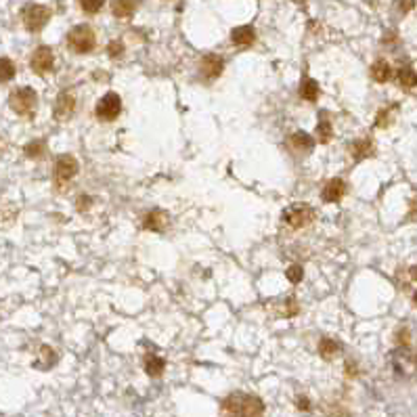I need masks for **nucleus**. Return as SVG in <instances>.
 <instances>
[{
    "instance_id": "27",
    "label": "nucleus",
    "mask_w": 417,
    "mask_h": 417,
    "mask_svg": "<svg viewBox=\"0 0 417 417\" xmlns=\"http://www.w3.org/2000/svg\"><path fill=\"white\" fill-rule=\"evenodd\" d=\"M40 149H43V143H34V145L28 149V153H30V155H38V153H40Z\"/></svg>"
},
{
    "instance_id": "5",
    "label": "nucleus",
    "mask_w": 417,
    "mask_h": 417,
    "mask_svg": "<svg viewBox=\"0 0 417 417\" xmlns=\"http://www.w3.org/2000/svg\"><path fill=\"white\" fill-rule=\"evenodd\" d=\"M78 174V160L74 155H59L55 164V183L65 187Z\"/></svg>"
},
{
    "instance_id": "23",
    "label": "nucleus",
    "mask_w": 417,
    "mask_h": 417,
    "mask_svg": "<svg viewBox=\"0 0 417 417\" xmlns=\"http://www.w3.org/2000/svg\"><path fill=\"white\" fill-rule=\"evenodd\" d=\"M319 350H321V355H323L325 359H329V357H333L338 352V344L333 340H321Z\"/></svg>"
},
{
    "instance_id": "18",
    "label": "nucleus",
    "mask_w": 417,
    "mask_h": 417,
    "mask_svg": "<svg viewBox=\"0 0 417 417\" xmlns=\"http://www.w3.org/2000/svg\"><path fill=\"white\" fill-rule=\"evenodd\" d=\"M371 76H373V80H377V82H386V80L390 78V67H388V63H386V61H377V63L371 67Z\"/></svg>"
},
{
    "instance_id": "9",
    "label": "nucleus",
    "mask_w": 417,
    "mask_h": 417,
    "mask_svg": "<svg viewBox=\"0 0 417 417\" xmlns=\"http://www.w3.org/2000/svg\"><path fill=\"white\" fill-rule=\"evenodd\" d=\"M48 17H50V11H48L47 6H38V4H34V6L26 9V26H28L32 32L43 30V28H45V23L48 21Z\"/></svg>"
},
{
    "instance_id": "4",
    "label": "nucleus",
    "mask_w": 417,
    "mask_h": 417,
    "mask_svg": "<svg viewBox=\"0 0 417 417\" xmlns=\"http://www.w3.org/2000/svg\"><path fill=\"white\" fill-rule=\"evenodd\" d=\"M120 111H122V99L116 93L103 94V99L96 103V109H94L101 122H113L120 116Z\"/></svg>"
},
{
    "instance_id": "24",
    "label": "nucleus",
    "mask_w": 417,
    "mask_h": 417,
    "mask_svg": "<svg viewBox=\"0 0 417 417\" xmlns=\"http://www.w3.org/2000/svg\"><path fill=\"white\" fill-rule=\"evenodd\" d=\"M287 279L291 281V283H300L302 281V275H304V271H302V267L300 265H291L289 269H287Z\"/></svg>"
},
{
    "instance_id": "25",
    "label": "nucleus",
    "mask_w": 417,
    "mask_h": 417,
    "mask_svg": "<svg viewBox=\"0 0 417 417\" xmlns=\"http://www.w3.org/2000/svg\"><path fill=\"white\" fill-rule=\"evenodd\" d=\"M107 52H109V57H111V59H120V57L124 55V45H122V40H113V43H109Z\"/></svg>"
},
{
    "instance_id": "21",
    "label": "nucleus",
    "mask_w": 417,
    "mask_h": 417,
    "mask_svg": "<svg viewBox=\"0 0 417 417\" xmlns=\"http://www.w3.org/2000/svg\"><path fill=\"white\" fill-rule=\"evenodd\" d=\"M13 74H15L13 63H11L9 59H0V82H4V80L13 78Z\"/></svg>"
},
{
    "instance_id": "8",
    "label": "nucleus",
    "mask_w": 417,
    "mask_h": 417,
    "mask_svg": "<svg viewBox=\"0 0 417 417\" xmlns=\"http://www.w3.org/2000/svg\"><path fill=\"white\" fill-rule=\"evenodd\" d=\"M313 147H315L313 137H311L308 133H302V130L294 133V135L287 139V149H289L291 153H296V155H308V153L313 151Z\"/></svg>"
},
{
    "instance_id": "6",
    "label": "nucleus",
    "mask_w": 417,
    "mask_h": 417,
    "mask_svg": "<svg viewBox=\"0 0 417 417\" xmlns=\"http://www.w3.org/2000/svg\"><path fill=\"white\" fill-rule=\"evenodd\" d=\"M225 70V59L221 55H204L201 57V63H199V74L206 78V80H216Z\"/></svg>"
},
{
    "instance_id": "14",
    "label": "nucleus",
    "mask_w": 417,
    "mask_h": 417,
    "mask_svg": "<svg viewBox=\"0 0 417 417\" xmlns=\"http://www.w3.org/2000/svg\"><path fill=\"white\" fill-rule=\"evenodd\" d=\"M344 193H346V185H344V181L342 179H333V181H329L327 185H325L323 193H321V197H323V201H340L342 197H344Z\"/></svg>"
},
{
    "instance_id": "13",
    "label": "nucleus",
    "mask_w": 417,
    "mask_h": 417,
    "mask_svg": "<svg viewBox=\"0 0 417 417\" xmlns=\"http://www.w3.org/2000/svg\"><path fill=\"white\" fill-rule=\"evenodd\" d=\"M231 40L233 45L239 48L252 47L254 40H256V32H254L252 26H239V28H235L231 32Z\"/></svg>"
},
{
    "instance_id": "3",
    "label": "nucleus",
    "mask_w": 417,
    "mask_h": 417,
    "mask_svg": "<svg viewBox=\"0 0 417 417\" xmlns=\"http://www.w3.org/2000/svg\"><path fill=\"white\" fill-rule=\"evenodd\" d=\"M313 221H315V210L308 204H294L283 212V223L291 229H304Z\"/></svg>"
},
{
    "instance_id": "26",
    "label": "nucleus",
    "mask_w": 417,
    "mask_h": 417,
    "mask_svg": "<svg viewBox=\"0 0 417 417\" xmlns=\"http://www.w3.org/2000/svg\"><path fill=\"white\" fill-rule=\"evenodd\" d=\"M401 84L403 87H413V84H417V76L411 70H403L401 72Z\"/></svg>"
},
{
    "instance_id": "22",
    "label": "nucleus",
    "mask_w": 417,
    "mask_h": 417,
    "mask_svg": "<svg viewBox=\"0 0 417 417\" xmlns=\"http://www.w3.org/2000/svg\"><path fill=\"white\" fill-rule=\"evenodd\" d=\"M105 4V0H80V6H82V11L84 13H99L101 11V6Z\"/></svg>"
},
{
    "instance_id": "17",
    "label": "nucleus",
    "mask_w": 417,
    "mask_h": 417,
    "mask_svg": "<svg viewBox=\"0 0 417 417\" xmlns=\"http://www.w3.org/2000/svg\"><path fill=\"white\" fill-rule=\"evenodd\" d=\"M350 151H352L355 160H363V157H367V155L373 153V145H371V140H357Z\"/></svg>"
},
{
    "instance_id": "1",
    "label": "nucleus",
    "mask_w": 417,
    "mask_h": 417,
    "mask_svg": "<svg viewBox=\"0 0 417 417\" xmlns=\"http://www.w3.org/2000/svg\"><path fill=\"white\" fill-rule=\"evenodd\" d=\"M221 417H265V403L245 392H233L221 405Z\"/></svg>"
},
{
    "instance_id": "20",
    "label": "nucleus",
    "mask_w": 417,
    "mask_h": 417,
    "mask_svg": "<svg viewBox=\"0 0 417 417\" xmlns=\"http://www.w3.org/2000/svg\"><path fill=\"white\" fill-rule=\"evenodd\" d=\"M317 137L321 143H329V139H331V122L327 120L325 113H321V120H319V126H317Z\"/></svg>"
},
{
    "instance_id": "11",
    "label": "nucleus",
    "mask_w": 417,
    "mask_h": 417,
    "mask_svg": "<svg viewBox=\"0 0 417 417\" xmlns=\"http://www.w3.org/2000/svg\"><path fill=\"white\" fill-rule=\"evenodd\" d=\"M168 225H170V218H168V214L164 210H151L143 218V229H147V231H166Z\"/></svg>"
},
{
    "instance_id": "10",
    "label": "nucleus",
    "mask_w": 417,
    "mask_h": 417,
    "mask_svg": "<svg viewBox=\"0 0 417 417\" xmlns=\"http://www.w3.org/2000/svg\"><path fill=\"white\" fill-rule=\"evenodd\" d=\"M13 107L17 113H30L34 107H36V94L32 89H21L17 93L13 94Z\"/></svg>"
},
{
    "instance_id": "16",
    "label": "nucleus",
    "mask_w": 417,
    "mask_h": 417,
    "mask_svg": "<svg viewBox=\"0 0 417 417\" xmlns=\"http://www.w3.org/2000/svg\"><path fill=\"white\" fill-rule=\"evenodd\" d=\"M300 94H302V99L304 101H317L319 99V94H321V91H319V84L313 80V78H304L302 80V84H300Z\"/></svg>"
},
{
    "instance_id": "7",
    "label": "nucleus",
    "mask_w": 417,
    "mask_h": 417,
    "mask_svg": "<svg viewBox=\"0 0 417 417\" xmlns=\"http://www.w3.org/2000/svg\"><path fill=\"white\" fill-rule=\"evenodd\" d=\"M74 111H76V94L72 91L59 94V99L55 103V120L65 122L74 116Z\"/></svg>"
},
{
    "instance_id": "15",
    "label": "nucleus",
    "mask_w": 417,
    "mask_h": 417,
    "mask_svg": "<svg viewBox=\"0 0 417 417\" xmlns=\"http://www.w3.org/2000/svg\"><path fill=\"white\" fill-rule=\"evenodd\" d=\"M139 6V0H111V13L120 19L130 17Z\"/></svg>"
},
{
    "instance_id": "19",
    "label": "nucleus",
    "mask_w": 417,
    "mask_h": 417,
    "mask_svg": "<svg viewBox=\"0 0 417 417\" xmlns=\"http://www.w3.org/2000/svg\"><path fill=\"white\" fill-rule=\"evenodd\" d=\"M145 371H147L151 377L162 375V371H164V359H160V357H149V359L145 361Z\"/></svg>"
},
{
    "instance_id": "2",
    "label": "nucleus",
    "mask_w": 417,
    "mask_h": 417,
    "mask_svg": "<svg viewBox=\"0 0 417 417\" xmlns=\"http://www.w3.org/2000/svg\"><path fill=\"white\" fill-rule=\"evenodd\" d=\"M67 47L76 55H87L96 47V34L91 26H76L67 34Z\"/></svg>"
},
{
    "instance_id": "12",
    "label": "nucleus",
    "mask_w": 417,
    "mask_h": 417,
    "mask_svg": "<svg viewBox=\"0 0 417 417\" xmlns=\"http://www.w3.org/2000/svg\"><path fill=\"white\" fill-rule=\"evenodd\" d=\"M52 65H55V59H52L50 48L40 47L34 52V57H32V67H34L36 74L45 76V74H48V72L52 70Z\"/></svg>"
}]
</instances>
